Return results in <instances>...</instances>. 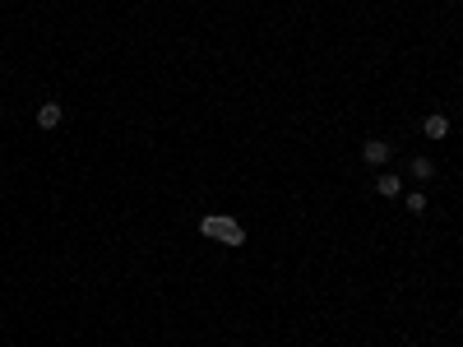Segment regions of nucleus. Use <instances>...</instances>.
I'll return each mask as SVG.
<instances>
[{"label": "nucleus", "instance_id": "1", "mask_svg": "<svg viewBox=\"0 0 463 347\" xmlns=\"http://www.w3.org/2000/svg\"><path fill=\"white\" fill-rule=\"evenodd\" d=\"M200 232L209 236V241H223V245H246V227L236 223V218H223V213H209V218H200Z\"/></svg>", "mask_w": 463, "mask_h": 347}, {"label": "nucleus", "instance_id": "2", "mask_svg": "<svg viewBox=\"0 0 463 347\" xmlns=\"http://www.w3.org/2000/svg\"><path fill=\"white\" fill-rule=\"evenodd\" d=\"M32 121H37L42 135H51V130H61V125H65V106L46 97V102H37V116H32Z\"/></svg>", "mask_w": 463, "mask_h": 347}, {"label": "nucleus", "instance_id": "3", "mask_svg": "<svg viewBox=\"0 0 463 347\" xmlns=\"http://www.w3.org/2000/svg\"><path fill=\"white\" fill-rule=\"evenodd\" d=\"M389 158H394L389 139H366V144H361V162H366V167H385Z\"/></svg>", "mask_w": 463, "mask_h": 347}, {"label": "nucleus", "instance_id": "4", "mask_svg": "<svg viewBox=\"0 0 463 347\" xmlns=\"http://www.w3.org/2000/svg\"><path fill=\"white\" fill-rule=\"evenodd\" d=\"M422 130H426V139H445V135H449V116H440V111H431Z\"/></svg>", "mask_w": 463, "mask_h": 347}, {"label": "nucleus", "instance_id": "5", "mask_svg": "<svg viewBox=\"0 0 463 347\" xmlns=\"http://www.w3.org/2000/svg\"><path fill=\"white\" fill-rule=\"evenodd\" d=\"M408 176H413V181H431L435 162H431V158H413V162H408Z\"/></svg>", "mask_w": 463, "mask_h": 347}, {"label": "nucleus", "instance_id": "6", "mask_svg": "<svg viewBox=\"0 0 463 347\" xmlns=\"http://www.w3.org/2000/svg\"><path fill=\"white\" fill-rule=\"evenodd\" d=\"M375 190L385 199H399L403 195V176H375Z\"/></svg>", "mask_w": 463, "mask_h": 347}, {"label": "nucleus", "instance_id": "7", "mask_svg": "<svg viewBox=\"0 0 463 347\" xmlns=\"http://www.w3.org/2000/svg\"><path fill=\"white\" fill-rule=\"evenodd\" d=\"M403 209L422 218V213H426V195H422V190H413V195H403Z\"/></svg>", "mask_w": 463, "mask_h": 347}]
</instances>
